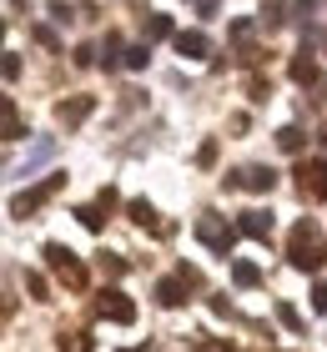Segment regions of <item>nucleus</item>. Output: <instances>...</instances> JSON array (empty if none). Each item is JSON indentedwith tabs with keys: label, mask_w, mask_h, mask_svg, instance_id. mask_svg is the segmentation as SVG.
Segmentation results:
<instances>
[{
	"label": "nucleus",
	"mask_w": 327,
	"mask_h": 352,
	"mask_svg": "<svg viewBox=\"0 0 327 352\" xmlns=\"http://www.w3.org/2000/svg\"><path fill=\"white\" fill-rule=\"evenodd\" d=\"M76 217H81V227H86V232H101V227H106V212H101L96 201H91V206H76Z\"/></svg>",
	"instance_id": "nucleus-20"
},
{
	"label": "nucleus",
	"mask_w": 327,
	"mask_h": 352,
	"mask_svg": "<svg viewBox=\"0 0 327 352\" xmlns=\"http://www.w3.org/2000/svg\"><path fill=\"white\" fill-rule=\"evenodd\" d=\"M25 292L36 297V302H51V282H45L41 272H25Z\"/></svg>",
	"instance_id": "nucleus-21"
},
{
	"label": "nucleus",
	"mask_w": 327,
	"mask_h": 352,
	"mask_svg": "<svg viewBox=\"0 0 327 352\" xmlns=\"http://www.w3.org/2000/svg\"><path fill=\"white\" fill-rule=\"evenodd\" d=\"M171 45H176V56H187V60L211 56V41L202 36V30H171Z\"/></svg>",
	"instance_id": "nucleus-8"
},
{
	"label": "nucleus",
	"mask_w": 327,
	"mask_h": 352,
	"mask_svg": "<svg viewBox=\"0 0 327 352\" xmlns=\"http://www.w3.org/2000/svg\"><path fill=\"white\" fill-rule=\"evenodd\" d=\"M297 10H302V15H313V10H317V0H297Z\"/></svg>",
	"instance_id": "nucleus-36"
},
{
	"label": "nucleus",
	"mask_w": 327,
	"mask_h": 352,
	"mask_svg": "<svg viewBox=\"0 0 327 352\" xmlns=\"http://www.w3.org/2000/svg\"><path fill=\"white\" fill-rule=\"evenodd\" d=\"M196 242H202L207 252H217V257H232V247H237V227L226 217H196Z\"/></svg>",
	"instance_id": "nucleus-4"
},
{
	"label": "nucleus",
	"mask_w": 327,
	"mask_h": 352,
	"mask_svg": "<svg viewBox=\"0 0 327 352\" xmlns=\"http://www.w3.org/2000/svg\"><path fill=\"white\" fill-rule=\"evenodd\" d=\"M196 352H237V347H232V342H226V338H207V342H202V347H196Z\"/></svg>",
	"instance_id": "nucleus-29"
},
{
	"label": "nucleus",
	"mask_w": 327,
	"mask_h": 352,
	"mask_svg": "<svg viewBox=\"0 0 327 352\" xmlns=\"http://www.w3.org/2000/svg\"><path fill=\"white\" fill-rule=\"evenodd\" d=\"M96 317H101V322H136V302H131L121 287H106L101 297H96Z\"/></svg>",
	"instance_id": "nucleus-5"
},
{
	"label": "nucleus",
	"mask_w": 327,
	"mask_h": 352,
	"mask_svg": "<svg viewBox=\"0 0 327 352\" xmlns=\"http://www.w3.org/2000/svg\"><path fill=\"white\" fill-rule=\"evenodd\" d=\"M277 322H282L287 332H302V317H297V307H292V302H277Z\"/></svg>",
	"instance_id": "nucleus-23"
},
{
	"label": "nucleus",
	"mask_w": 327,
	"mask_h": 352,
	"mask_svg": "<svg viewBox=\"0 0 327 352\" xmlns=\"http://www.w3.org/2000/svg\"><path fill=\"white\" fill-rule=\"evenodd\" d=\"M41 257H45V267H51L56 272V277L65 282V287H71V292H86V267H81V257H76V252L71 247H65V242H45L41 247Z\"/></svg>",
	"instance_id": "nucleus-2"
},
{
	"label": "nucleus",
	"mask_w": 327,
	"mask_h": 352,
	"mask_svg": "<svg viewBox=\"0 0 327 352\" xmlns=\"http://www.w3.org/2000/svg\"><path fill=\"white\" fill-rule=\"evenodd\" d=\"M237 232H242V236H252V242H267V236H272V217H267V212H242Z\"/></svg>",
	"instance_id": "nucleus-14"
},
{
	"label": "nucleus",
	"mask_w": 327,
	"mask_h": 352,
	"mask_svg": "<svg viewBox=\"0 0 327 352\" xmlns=\"http://www.w3.org/2000/svg\"><path fill=\"white\" fill-rule=\"evenodd\" d=\"M287 262L297 267V272H317L327 262V236L313 227V221H297L287 236Z\"/></svg>",
	"instance_id": "nucleus-1"
},
{
	"label": "nucleus",
	"mask_w": 327,
	"mask_h": 352,
	"mask_svg": "<svg viewBox=\"0 0 327 352\" xmlns=\"http://www.w3.org/2000/svg\"><path fill=\"white\" fill-rule=\"evenodd\" d=\"M322 51H327V36H322Z\"/></svg>",
	"instance_id": "nucleus-38"
},
{
	"label": "nucleus",
	"mask_w": 327,
	"mask_h": 352,
	"mask_svg": "<svg viewBox=\"0 0 327 352\" xmlns=\"http://www.w3.org/2000/svg\"><path fill=\"white\" fill-rule=\"evenodd\" d=\"M187 277H161L156 282V302H161V307H182V302H187Z\"/></svg>",
	"instance_id": "nucleus-13"
},
{
	"label": "nucleus",
	"mask_w": 327,
	"mask_h": 352,
	"mask_svg": "<svg viewBox=\"0 0 327 352\" xmlns=\"http://www.w3.org/2000/svg\"><path fill=\"white\" fill-rule=\"evenodd\" d=\"M0 76H6V81H15V76H21V56H0Z\"/></svg>",
	"instance_id": "nucleus-25"
},
{
	"label": "nucleus",
	"mask_w": 327,
	"mask_h": 352,
	"mask_svg": "<svg viewBox=\"0 0 327 352\" xmlns=\"http://www.w3.org/2000/svg\"><path fill=\"white\" fill-rule=\"evenodd\" d=\"M121 352H156V347H121Z\"/></svg>",
	"instance_id": "nucleus-37"
},
{
	"label": "nucleus",
	"mask_w": 327,
	"mask_h": 352,
	"mask_svg": "<svg viewBox=\"0 0 327 352\" xmlns=\"http://www.w3.org/2000/svg\"><path fill=\"white\" fill-rule=\"evenodd\" d=\"M277 146H282L287 156H302V146H307L302 126H282V131H277Z\"/></svg>",
	"instance_id": "nucleus-15"
},
{
	"label": "nucleus",
	"mask_w": 327,
	"mask_h": 352,
	"mask_svg": "<svg viewBox=\"0 0 327 352\" xmlns=\"http://www.w3.org/2000/svg\"><path fill=\"white\" fill-rule=\"evenodd\" d=\"M282 15H287V10H282V6H277V0H272V6H267V10H262V21H267V25H282Z\"/></svg>",
	"instance_id": "nucleus-32"
},
{
	"label": "nucleus",
	"mask_w": 327,
	"mask_h": 352,
	"mask_svg": "<svg viewBox=\"0 0 327 352\" xmlns=\"http://www.w3.org/2000/svg\"><path fill=\"white\" fill-rule=\"evenodd\" d=\"M76 66H96V45H76Z\"/></svg>",
	"instance_id": "nucleus-31"
},
{
	"label": "nucleus",
	"mask_w": 327,
	"mask_h": 352,
	"mask_svg": "<svg viewBox=\"0 0 327 352\" xmlns=\"http://www.w3.org/2000/svg\"><path fill=\"white\" fill-rule=\"evenodd\" d=\"M287 76H292V81H297V86H313V81H317V56H313V51H307V45H302V51L292 56Z\"/></svg>",
	"instance_id": "nucleus-12"
},
{
	"label": "nucleus",
	"mask_w": 327,
	"mask_h": 352,
	"mask_svg": "<svg viewBox=\"0 0 327 352\" xmlns=\"http://www.w3.org/2000/svg\"><path fill=\"white\" fill-rule=\"evenodd\" d=\"M91 111H96V96H71V101L56 106V121H61V126H81Z\"/></svg>",
	"instance_id": "nucleus-10"
},
{
	"label": "nucleus",
	"mask_w": 327,
	"mask_h": 352,
	"mask_svg": "<svg viewBox=\"0 0 327 352\" xmlns=\"http://www.w3.org/2000/svg\"><path fill=\"white\" fill-rule=\"evenodd\" d=\"M101 66H106V71H111V66H121V36H116V30H111L106 45H101Z\"/></svg>",
	"instance_id": "nucleus-22"
},
{
	"label": "nucleus",
	"mask_w": 327,
	"mask_h": 352,
	"mask_svg": "<svg viewBox=\"0 0 327 352\" xmlns=\"http://www.w3.org/2000/svg\"><path fill=\"white\" fill-rule=\"evenodd\" d=\"M36 41L45 45V51H61V36H56L51 25H36Z\"/></svg>",
	"instance_id": "nucleus-26"
},
{
	"label": "nucleus",
	"mask_w": 327,
	"mask_h": 352,
	"mask_svg": "<svg viewBox=\"0 0 327 352\" xmlns=\"http://www.w3.org/2000/svg\"><path fill=\"white\" fill-rule=\"evenodd\" d=\"M101 272H106V277H126V257H111V252H101Z\"/></svg>",
	"instance_id": "nucleus-24"
},
{
	"label": "nucleus",
	"mask_w": 327,
	"mask_h": 352,
	"mask_svg": "<svg viewBox=\"0 0 327 352\" xmlns=\"http://www.w3.org/2000/svg\"><path fill=\"white\" fill-rule=\"evenodd\" d=\"M297 186H302V197L327 201V156H307V162H297Z\"/></svg>",
	"instance_id": "nucleus-6"
},
{
	"label": "nucleus",
	"mask_w": 327,
	"mask_h": 352,
	"mask_svg": "<svg viewBox=\"0 0 327 352\" xmlns=\"http://www.w3.org/2000/svg\"><path fill=\"white\" fill-rule=\"evenodd\" d=\"M313 312H327V287H313Z\"/></svg>",
	"instance_id": "nucleus-34"
},
{
	"label": "nucleus",
	"mask_w": 327,
	"mask_h": 352,
	"mask_svg": "<svg viewBox=\"0 0 327 352\" xmlns=\"http://www.w3.org/2000/svg\"><path fill=\"white\" fill-rule=\"evenodd\" d=\"M56 191H65V171H51V176H45V182L25 186L21 197H10V217H21V221H25V217H36L41 206H45V201L56 197Z\"/></svg>",
	"instance_id": "nucleus-3"
},
{
	"label": "nucleus",
	"mask_w": 327,
	"mask_h": 352,
	"mask_svg": "<svg viewBox=\"0 0 327 352\" xmlns=\"http://www.w3.org/2000/svg\"><path fill=\"white\" fill-rule=\"evenodd\" d=\"M25 136V121H21V111H15L10 96H0V141H21Z\"/></svg>",
	"instance_id": "nucleus-11"
},
{
	"label": "nucleus",
	"mask_w": 327,
	"mask_h": 352,
	"mask_svg": "<svg viewBox=\"0 0 327 352\" xmlns=\"http://www.w3.org/2000/svg\"><path fill=\"white\" fill-rule=\"evenodd\" d=\"M226 186H237V191H272L277 186V171L272 166H242L226 176Z\"/></svg>",
	"instance_id": "nucleus-7"
},
{
	"label": "nucleus",
	"mask_w": 327,
	"mask_h": 352,
	"mask_svg": "<svg viewBox=\"0 0 327 352\" xmlns=\"http://www.w3.org/2000/svg\"><path fill=\"white\" fill-rule=\"evenodd\" d=\"M232 282L237 287H257L262 282V267L257 262H232Z\"/></svg>",
	"instance_id": "nucleus-17"
},
{
	"label": "nucleus",
	"mask_w": 327,
	"mask_h": 352,
	"mask_svg": "<svg viewBox=\"0 0 327 352\" xmlns=\"http://www.w3.org/2000/svg\"><path fill=\"white\" fill-rule=\"evenodd\" d=\"M61 352H96L91 332H61Z\"/></svg>",
	"instance_id": "nucleus-19"
},
{
	"label": "nucleus",
	"mask_w": 327,
	"mask_h": 352,
	"mask_svg": "<svg viewBox=\"0 0 327 352\" xmlns=\"http://www.w3.org/2000/svg\"><path fill=\"white\" fill-rule=\"evenodd\" d=\"M146 60H151V45H146V41L121 51V66H126V71H146Z\"/></svg>",
	"instance_id": "nucleus-16"
},
{
	"label": "nucleus",
	"mask_w": 327,
	"mask_h": 352,
	"mask_svg": "<svg viewBox=\"0 0 327 352\" xmlns=\"http://www.w3.org/2000/svg\"><path fill=\"white\" fill-rule=\"evenodd\" d=\"M252 36V21H232V41H247Z\"/></svg>",
	"instance_id": "nucleus-33"
},
{
	"label": "nucleus",
	"mask_w": 327,
	"mask_h": 352,
	"mask_svg": "<svg viewBox=\"0 0 327 352\" xmlns=\"http://www.w3.org/2000/svg\"><path fill=\"white\" fill-rule=\"evenodd\" d=\"M126 217L131 221H136V227H146V232H161V236H167L171 227H167V221H161L156 217V206L151 201H146V197H136V201H126Z\"/></svg>",
	"instance_id": "nucleus-9"
},
{
	"label": "nucleus",
	"mask_w": 327,
	"mask_h": 352,
	"mask_svg": "<svg viewBox=\"0 0 327 352\" xmlns=\"http://www.w3.org/2000/svg\"><path fill=\"white\" fill-rule=\"evenodd\" d=\"M116 201H121V197H116V186H101V191H96V206H101V212H111Z\"/></svg>",
	"instance_id": "nucleus-27"
},
{
	"label": "nucleus",
	"mask_w": 327,
	"mask_h": 352,
	"mask_svg": "<svg viewBox=\"0 0 327 352\" xmlns=\"http://www.w3.org/2000/svg\"><path fill=\"white\" fill-rule=\"evenodd\" d=\"M196 10H202L207 21H211V15H217V0H196Z\"/></svg>",
	"instance_id": "nucleus-35"
},
{
	"label": "nucleus",
	"mask_w": 327,
	"mask_h": 352,
	"mask_svg": "<svg viewBox=\"0 0 327 352\" xmlns=\"http://www.w3.org/2000/svg\"><path fill=\"white\" fill-rule=\"evenodd\" d=\"M171 36V15H146V45Z\"/></svg>",
	"instance_id": "nucleus-18"
},
{
	"label": "nucleus",
	"mask_w": 327,
	"mask_h": 352,
	"mask_svg": "<svg viewBox=\"0 0 327 352\" xmlns=\"http://www.w3.org/2000/svg\"><path fill=\"white\" fill-rule=\"evenodd\" d=\"M217 162V141H202V151H196V166H211Z\"/></svg>",
	"instance_id": "nucleus-28"
},
{
	"label": "nucleus",
	"mask_w": 327,
	"mask_h": 352,
	"mask_svg": "<svg viewBox=\"0 0 327 352\" xmlns=\"http://www.w3.org/2000/svg\"><path fill=\"white\" fill-rule=\"evenodd\" d=\"M247 91H252V101H267V96H272V91H267V81H262V76H252V81H247Z\"/></svg>",
	"instance_id": "nucleus-30"
}]
</instances>
